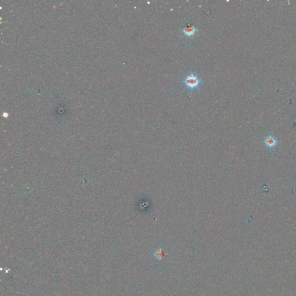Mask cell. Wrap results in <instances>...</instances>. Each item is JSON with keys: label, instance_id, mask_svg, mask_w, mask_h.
<instances>
[{"label": "cell", "instance_id": "obj_4", "mask_svg": "<svg viewBox=\"0 0 296 296\" xmlns=\"http://www.w3.org/2000/svg\"><path fill=\"white\" fill-rule=\"evenodd\" d=\"M155 256L156 257L159 259V260H161L163 257V256H164V253L161 250V249H159L158 250L156 253H155Z\"/></svg>", "mask_w": 296, "mask_h": 296}, {"label": "cell", "instance_id": "obj_2", "mask_svg": "<svg viewBox=\"0 0 296 296\" xmlns=\"http://www.w3.org/2000/svg\"><path fill=\"white\" fill-rule=\"evenodd\" d=\"M264 143L269 148H273L277 145L278 140L272 135H269L265 139Z\"/></svg>", "mask_w": 296, "mask_h": 296}, {"label": "cell", "instance_id": "obj_1", "mask_svg": "<svg viewBox=\"0 0 296 296\" xmlns=\"http://www.w3.org/2000/svg\"><path fill=\"white\" fill-rule=\"evenodd\" d=\"M201 82V80L193 73L187 76L185 79L183 81V83L186 84L187 87H189L191 89H194L196 87H198Z\"/></svg>", "mask_w": 296, "mask_h": 296}, {"label": "cell", "instance_id": "obj_3", "mask_svg": "<svg viewBox=\"0 0 296 296\" xmlns=\"http://www.w3.org/2000/svg\"><path fill=\"white\" fill-rule=\"evenodd\" d=\"M197 31V30L195 28L194 25H188L183 29L184 34L189 36H193Z\"/></svg>", "mask_w": 296, "mask_h": 296}]
</instances>
